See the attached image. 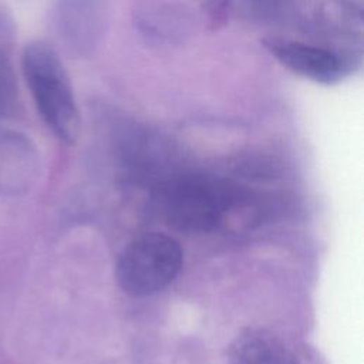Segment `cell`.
<instances>
[{
  "instance_id": "6da1fadb",
  "label": "cell",
  "mask_w": 364,
  "mask_h": 364,
  "mask_svg": "<svg viewBox=\"0 0 364 364\" xmlns=\"http://www.w3.org/2000/svg\"><path fill=\"white\" fill-rule=\"evenodd\" d=\"M26 84L38 114L51 132L73 144L80 132V112L67 71L55 50L44 41H31L21 57Z\"/></svg>"
},
{
  "instance_id": "7a4b0ae2",
  "label": "cell",
  "mask_w": 364,
  "mask_h": 364,
  "mask_svg": "<svg viewBox=\"0 0 364 364\" xmlns=\"http://www.w3.org/2000/svg\"><path fill=\"white\" fill-rule=\"evenodd\" d=\"M237 199L233 188L220 179L183 175L161 188L159 209L173 229L205 233L226 223Z\"/></svg>"
},
{
  "instance_id": "3957f363",
  "label": "cell",
  "mask_w": 364,
  "mask_h": 364,
  "mask_svg": "<svg viewBox=\"0 0 364 364\" xmlns=\"http://www.w3.org/2000/svg\"><path fill=\"white\" fill-rule=\"evenodd\" d=\"M182 263L183 252L175 237L165 233H146L121 252L115 277L128 296L146 297L173 282Z\"/></svg>"
},
{
  "instance_id": "277c9868",
  "label": "cell",
  "mask_w": 364,
  "mask_h": 364,
  "mask_svg": "<svg viewBox=\"0 0 364 364\" xmlns=\"http://www.w3.org/2000/svg\"><path fill=\"white\" fill-rule=\"evenodd\" d=\"M272 53L294 74L320 84H334L346 74L340 55L321 47L297 41L273 43Z\"/></svg>"
},
{
  "instance_id": "5b68a950",
  "label": "cell",
  "mask_w": 364,
  "mask_h": 364,
  "mask_svg": "<svg viewBox=\"0 0 364 364\" xmlns=\"http://www.w3.org/2000/svg\"><path fill=\"white\" fill-rule=\"evenodd\" d=\"M228 364H300L293 351L274 334L250 328L230 346Z\"/></svg>"
}]
</instances>
